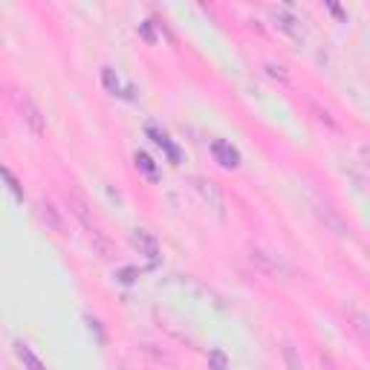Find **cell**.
I'll return each instance as SVG.
<instances>
[{"mask_svg":"<svg viewBox=\"0 0 370 370\" xmlns=\"http://www.w3.org/2000/svg\"><path fill=\"white\" fill-rule=\"evenodd\" d=\"M194 188L202 197V202L215 211L217 217H226V194L215 180H205V177H194Z\"/></svg>","mask_w":370,"mask_h":370,"instance_id":"obj_1","label":"cell"},{"mask_svg":"<svg viewBox=\"0 0 370 370\" xmlns=\"http://www.w3.org/2000/svg\"><path fill=\"white\" fill-rule=\"evenodd\" d=\"M272 15V24L278 26V32H284V35H289L292 41H304L307 38V32H304V24H301V18L298 15H292L289 9H272L269 12Z\"/></svg>","mask_w":370,"mask_h":370,"instance_id":"obj_2","label":"cell"},{"mask_svg":"<svg viewBox=\"0 0 370 370\" xmlns=\"http://www.w3.org/2000/svg\"><path fill=\"white\" fill-rule=\"evenodd\" d=\"M211 156H215V163L223 165V168H237L240 165V150L226 142V139H211Z\"/></svg>","mask_w":370,"mask_h":370,"instance_id":"obj_3","label":"cell"},{"mask_svg":"<svg viewBox=\"0 0 370 370\" xmlns=\"http://www.w3.org/2000/svg\"><path fill=\"white\" fill-rule=\"evenodd\" d=\"M315 215H319V220H322L333 235L347 237V223H344V217L339 215V211H336L330 202H315Z\"/></svg>","mask_w":370,"mask_h":370,"instance_id":"obj_4","label":"cell"},{"mask_svg":"<svg viewBox=\"0 0 370 370\" xmlns=\"http://www.w3.org/2000/svg\"><path fill=\"white\" fill-rule=\"evenodd\" d=\"M130 243L150 260V263H156L160 260V243H156V237L150 235V232H145V229H133V235H130Z\"/></svg>","mask_w":370,"mask_h":370,"instance_id":"obj_5","label":"cell"},{"mask_svg":"<svg viewBox=\"0 0 370 370\" xmlns=\"http://www.w3.org/2000/svg\"><path fill=\"white\" fill-rule=\"evenodd\" d=\"M252 263H257L260 272L263 275H269V278H281L284 275V267H281V260L269 252H263V249H252Z\"/></svg>","mask_w":370,"mask_h":370,"instance_id":"obj_6","label":"cell"},{"mask_svg":"<svg viewBox=\"0 0 370 370\" xmlns=\"http://www.w3.org/2000/svg\"><path fill=\"white\" fill-rule=\"evenodd\" d=\"M18 104H21V116H24V122L41 136V133H43V116H41V111H38V104H35L29 96H21Z\"/></svg>","mask_w":370,"mask_h":370,"instance_id":"obj_7","label":"cell"},{"mask_svg":"<svg viewBox=\"0 0 370 370\" xmlns=\"http://www.w3.org/2000/svg\"><path fill=\"white\" fill-rule=\"evenodd\" d=\"M145 130H148V136H150V139H153L156 145H160V148H163V150L168 153V160H171V163L177 165V163H180V150H177V145H174V142H171V139H168V136H165L163 130H156L153 125H148Z\"/></svg>","mask_w":370,"mask_h":370,"instance_id":"obj_8","label":"cell"},{"mask_svg":"<svg viewBox=\"0 0 370 370\" xmlns=\"http://www.w3.org/2000/svg\"><path fill=\"white\" fill-rule=\"evenodd\" d=\"M15 356L21 359V364L26 367V370H46V364L32 353V347L29 344H24V341H15Z\"/></svg>","mask_w":370,"mask_h":370,"instance_id":"obj_9","label":"cell"},{"mask_svg":"<svg viewBox=\"0 0 370 370\" xmlns=\"http://www.w3.org/2000/svg\"><path fill=\"white\" fill-rule=\"evenodd\" d=\"M133 163H136V168L150 180V183H156V180H160V168H156V163L150 160V156L145 153V150H139L136 156H133Z\"/></svg>","mask_w":370,"mask_h":370,"instance_id":"obj_10","label":"cell"},{"mask_svg":"<svg viewBox=\"0 0 370 370\" xmlns=\"http://www.w3.org/2000/svg\"><path fill=\"white\" fill-rule=\"evenodd\" d=\"M101 81H104V87H108L113 96H122V81H119V76L113 73V67H104V70H101Z\"/></svg>","mask_w":370,"mask_h":370,"instance_id":"obj_11","label":"cell"},{"mask_svg":"<svg viewBox=\"0 0 370 370\" xmlns=\"http://www.w3.org/2000/svg\"><path fill=\"white\" fill-rule=\"evenodd\" d=\"M208 367H211V370H229L226 353H223V350H211V353H208Z\"/></svg>","mask_w":370,"mask_h":370,"instance_id":"obj_12","label":"cell"},{"mask_svg":"<svg viewBox=\"0 0 370 370\" xmlns=\"http://www.w3.org/2000/svg\"><path fill=\"white\" fill-rule=\"evenodd\" d=\"M41 215H43V220H49V226H52V229H56V232H61V220H58L56 208H52L49 202H41Z\"/></svg>","mask_w":370,"mask_h":370,"instance_id":"obj_13","label":"cell"},{"mask_svg":"<svg viewBox=\"0 0 370 370\" xmlns=\"http://www.w3.org/2000/svg\"><path fill=\"white\" fill-rule=\"evenodd\" d=\"M284 361L289 364V370H304V364H301V359L295 356V347H292V344H284Z\"/></svg>","mask_w":370,"mask_h":370,"instance_id":"obj_14","label":"cell"},{"mask_svg":"<svg viewBox=\"0 0 370 370\" xmlns=\"http://www.w3.org/2000/svg\"><path fill=\"white\" fill-rule=\"evenodd\" d=\"M350 315H353V322H356V330L361 333V339L367 336V315L364 312H356V309H350Z\"/></svg>","mask_w":370,"mask_h":370,"instance_id":"obj_15","label":"cell"},{"mask_svg":"<svg viewBox=\"0 0 370 370\" xmlns=\"http://www.w3.org/2000/svg\"><path fill=\"white\" fill-rule=\"evenodd\" d=\"M0 177H6V183H9V188L15 191V197H18V200L24 197V191H21V185H18V180L12 177V171H9V168H0Z\"/></svg>","mask_w":370,"mask_h":370,"instance_id":"obj_16","label":"cell"},{"mask_svg":"<svg viewBox=\"0 0 370 370\" xmlns=\"http://www.w3.org/2000/svg\"><path fill=\"white\" fill-rule=\"evenodd\" d=\"M139 35L148 41V43H156V35H153V26H150V21H145V24H139Z\"/></svg>","mask_w":370,"mask_h":370,"instance_id":"obj_17","label":"cell"},{"mask_svg":"<svg viewBox=\"0 0 370 370\" xmlns=\"http://www.w3.org/2000/svg\"><path fill=\"white\" fill-rule=\"evenodd\" d=\"M267 73H269L272 78H281V81H287V78H289V76L284 73V67H281V64H267Z\"/></svg>","mask_w":370,"mask_h":370,"instance_id":"obj_18","label":"cell"},{"mask_svg":"<svg viewBox=\"0 0 370 370\" xmlns=\"http://www.w3.org/2000/svg\"><path fill=\"white\" fill-rule=\"evenodd\" d=\"M133 275H136V269H122V281H125V284H133V281H136Z\"/></svg>","mask_w":370,"mask_h":370,"instance_id":"obj_19","label":"cell"}]
</instances>
